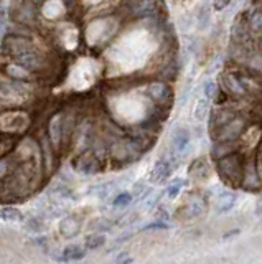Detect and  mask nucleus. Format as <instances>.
Wrapping results in <instances>:
<instances>
[{
    "instance_id": "obj_1",
    "label": "nucleus",
    "mask_w": 262,
    "mask_h": 264,
    "mask_svg": "<svg viewBox=\"0 0 262 264\" xmlns=\"http://www.w3.org/2000/svg\"><path fill=\"white\" fill-rule=\"evenodd\" d=\"M246 159L247 157L242 150H234V152H231L216 160V172L220 173V177L224 184L233 188L241 187Z\"/></svg>"
},
{
    "instance_id": "obj_2",
    "label": "nucleus",
    "mask_w": 262,
    "mask_h": 264,
    "mask_svg": "<svg viewBox=\"0 0 262 264\" xmlns=\"http://www.w3.org/2000/svg\"><path fill=\"white\" fill-rule=\"evenodd\" d=\"M142 150H143V147L140 146V142L137 141L135 137L121 136L109 142L108 155H111L112 160H116L119 163H127V162H134L135 159H139Z\"/></svg>"
},
{
    "instance_id": "obj_3",
    "label": "nucleus",
    "mask_w": 262,
    "mask_h": 264,
    "mask_svg": "<svg viewBox=\"0 0 262 264\" xmlns=\"http://www.w3.org/2000/svg\"><path fill=\"white\" fill-rule=\"evenodd\" d=\"M251 122L244 114H236L231 121L226 124L220 125L218 129L209 130V136L213 141H226V142H238L241 134L247 127V124Z\"/></svg>"
},
{
    "instance_id": "obj_4",
    "label": "nucleus",
    "mask_w": 262,
    "mask_h": 264,
    "mask_svg": "<svg viewBox=\"0 0 262 264\" xmlns=\"http://www.w3.org/2000/svg\"><path fill=\"white\" fill-rule=\"evenodd\" d=\"M30 117L22 111L0 112V132L4 134H22L28 129Z\"/></svg>"
},
{
    "instance_id": "obj_5",
    "label": "nucleus",
    "mask_w": 262,
    "mask_h": 264,
    "mask_svg": "<svg viewBox=\"0 0 262 264\" xmlns=\"http://www.w3.org/2000/svg\"><path fill=\"white\" fill-rule=\"evenodd\" d=\"M220 84H221V91L226 93L231 99H234V101H244V99L251 98L247 94L246 87L242 86L241 79L238 78V74H236V71H233V70L224 71L221 74Z\"/></svg>"
},
{
    "instance_id": "obj_6",
    "label": "nucleus",
    "mask_w": 262,
    "mask_h": 264,
    "mask_svg": "<svg viewBox=\"0 0 262 264\" xmlns=\"http://www.w3.org/2000/svg\"><path fill=\"white\" fill-rule=\"evenodd\" d=\"M102 160L92 152L79 154L73 162V168L81 175H94L102 170Z\"/></svg>"
},
{
    "instance_id": "obj_7",
    "label": "nucleus",
    "mask_w": 262,
    "mask_h": 264,
    "mask_svg": "<svg viewBox=\"0 0 262 264\" xmlns=\"http://www.w3.org/2000/svg\"><path fill=\"white\" fill-rule=\"evenodd\" d=\"M33 87L35 86L32 81H18L0 76V93L7 94V96H28V94H32Z\"/></svg>"
},
{
    "instance_id": "obj_8",
    "label": "nucleus",
    "mask_w": 262,
    "mask_h": 264,
    "mask_svg": "<svg viewBox=\"0 0 262 264\" xmlns=\"http://www.w3.org/2000/svg\"><path fill=\"white\" fill-rule=\"evenodd\" d=\"M147 94L153 103H157L160 106H167L173 98L172 86L167 81H152V83H148Z\"/></svg>"
},
{
    "instance_id": "obj_9",
    "label": "nucleus",
    "mask_w": 262,
    "mask_h": 264,
    "mask_svg": "<svg viewBox=\"0 0 262 264\" xmlns=\"http://www.w3.org/2000/svg\"><path fill=\"white\" fill-rule=\"evenodd\" d=\"M129 12L135 18H148L157 17L160 9L157 0H132V4L129 5Z\"/></svg>"
},
{
    "instance_id": "obj_10",
    "label": "nucleus",
    "mask_w": 262,
    "mask_h": 264,
    "mask_svg": "<svg viewBox=\"0 0 262 264\" xmlns=\"http://www.w3.org/2000/svg\"><path fill=\"white\" fill-rule=\"evenodd\" d=\"M241 187L246 188L249 192H257L262 188V180L259 177V172L255 168V162L254 159H246V165H244V173H242V182Z\"/></svg>"
},
{
    "instance_id": "obj_11",
    "label": "nucleus",
    "mask_w": 262,
    "mask_h": 264,
    "mask_svg": "<svg viewBox=\"0 0 262 264\" xmlns=\"http://www.w3.org/2000/svg\"><path fill=\"white\" fill-rule=\"evenodd\" d=\"M4 76H7L10 79H18V81H33L35 73L32 70H28L27 66H23L22 63H17L12 60L4 66Z\"/></svg>"
},
{
    "instance_id": "obj_12",
    "label": "nucleus",
    "mask_w": 262,
    "mask_h": 264,
    "mask_svg": "<svg viewBox=\"0 0 262 264\" xmlns=\"http://www.w3.org/2000/svg\"><path fill=\"white\" fill-rule=\"evenodd\" d=\"M63 114H56L48 124V139L53 144V149H58L63 142Z\"/></svg>"
},
{
    "instance_id": "obj_13",
    "label": "nucleus",
    "mask_w": 262,
    "mask_h": 264,
    "mask_svg": "<svg viewBox=\"0 0 262 264\" xmlns=\"http://www.w3.org/2000/svg\"><path fill=\"white\" fill-rule=\"evenodd\" d=\"M81 231V219L78 216L74 215H70L61 219L60 223V233L63 238H66V240H71V238H74L76 235H79Z\"/></svg>"
},
{
    "instance_id": "obj_14",
    "label": "nucleus",
    "mask_w": 262,
    "mask_h": 264,
    "mask_svg": "<svg viewBox=\"0 0 262 264\" xmlns=\"http://www.w3.org/2000/svg\"><path fill=\"white\" fill-rule=\"evenodd\" d=\"M204 211H206V202H204L203 198H191L182 208L183 218H186V219L201 216Z\"/></svg>"
},
{
    "instance_id": "obj_15",
    "label": "nucleus",
    "mask_w": 262,
    "mask_h": 264,
    "mask_svg": "<svg viewBox=\"0 0 262 264\" xmlns=\"http://www.w3.org/2000/svg\"><path fill=\"white\" fill-rule=\"evenodd\" d=\"M172 170H173L172 163L168 162V160H165V159H160L153 165V168H152L150 180L153 182V184H162V182H165L168 177H170Z\"/></svg>"
},
{
    "instance_id": "obj_16",
    "label": "nucleus",
    "mask_w": 262,
    "mask_h": 264,
    "mask_svg": "<svg viewBox=\"0 0 262 264\" xmlns=\"http://www.w3.org/2000/svg\"><path fill=\"white\" fill-rule=\"evenodd\" d=\"M242 17H244L247 28L251 30L254 35H257L262 30V7H252L251 10H247L246 14H242Z\"/></svg>"
},
{
    "instance_id": "obj_17",
    "label": "nucleus",
    "mask_w": 262,
    "mask_h": 264,
    "mask_svg": "<svg viewBox=\"0 0 262 264\" xmlns=\"http://www.w3.org/2000/svg\"><path fill=\"white\" fill-rule=\"evenodd\" d=\"M40 150H41V160H43V163H45V170L51 172L53 165H55V155H53V144L49 142L48 134L41 137Z\"/></svg>"
},
{
    "instance_id": "obj_18",
    "label": "nucleus",
    "mask_w": 262,
    "mask_h": 264,
    "mask_svg": "<svg viewBox=\"0 0 262 264\" xmlns=\"http://www.w3.org/2000/svg\"><path fill=\"white\" fill-rule=\"evenodd\" d=\"M234 150H239V144L238 142H226V141H215V146L211 147V159L215 162L221 157L228 155Z\"/></svg>"
},
{
    "instance_id": "obj_19",
    "label": "nucleus",
    "mask_w": 262,
    "mask_h": 264,
    "mask_svg": "<svg viewBox=\"0 0 262 264\" xmlns=\"http://www.w3.org/2000/svg\"><path fill=\"white\" fill-rule=\"evenodd\" d=\"M190 144V130L185 127H178L177 130L173 132L172 136V146L177 152H182Z\"/></svg>"
},
{
    "instance_id": "obj_20",
    "label": "nucleus",
    "mask_w": 262,
    "mask_h": 264,
    "mask_svg": "<svg viewBox=\"0 0 262 264\" xmlns=\"http://www.w3.org/2000/svg\"><path fill=\"white\" fill-rule=\"evenodd\" d=\"M190 175L195 180H206L209 177V165L204 159H196L190 165Z\"/></svg>"
},
{
    "instance_id": "obj_21",
    "label": "nucleus",
    "mask_w": 262,
    "mask_h": 264,
    "mask_svg": "<svg viewBox=\"0 0 262 264\" xmlns=\"http://www.w3.org/2000/svg\"><path fill=\"white\" fill-rule=\"evenodd\" d=\"M208 114H209V99L208 98L198 99L195 108H193V119L198 122H203L208 117Z\"/></svg>"
},
{
    "instance_id": "obj_22",
    "label": "nucleus",
    "mask_w": 262,
    "mask_h": 264,
    "mask_svg": "<svg viewBox=\"0 0 262 264\" xmlns=\"http://www.w3.org/2000/svg\"><path fill=\"white\" fill-rule=\"evenodd\" d=\"M84 257V249L79 246V244H70L63 249V254H61V261H78Z\"/></svg>"
},
{
    "instance_id": "obj_23",
    "label": "nucleus",
    "mask_w": 262,
    "mask_h": 264,
    "mask_svg": "<svg viewBox=\"0 0 262 264\" xmlns=\"http://www.w3.org/2000/svg\"><path fill=\"white\" fill-rule=\"evenodd\" d=\"M17 165H18V162L15 160L14 155L2 157V159H0V180L14 172Z\"/></svg>"
},
{
    "instance_id": "obj_24",
    "label": "nucleus",
    "mask_w": 262,
    "mask_h": 264,
    "mask_svg": "<svg viewBox=\"0 0 262 264\" xmlns=\"http://www.w3.org/2000/svg\"><path fill=\"white\" fill-rule=\"evenodd\" d=\"M236 203V195L234 193H229V192H224L220 198H218V203H216V208L218 211H229L231 208L234 206Z\"/></svg>"
},
{
    "instance_id": "obj_25",
    "label": "nucleus",
    "mask_w": 262,
    "mask_h": 264,
    "mask_svg": "<svg viewBox=\"0 0 262 264\" xmlns=\"http://www.w3.org/2000/svg\"><path fill=\"white\" fill-rule=\"evenodd\" d=\"M0 219H4V222H7V223L20 222L22 213L17 208H14V206H2V208H0Z\"/></svg>"
},
{
    "instance_id": "obj_26",
    "label": "nucleus",
    "mask_w": 262,
    "mask_h": 264,
    "mask_svg": "<svg viewBox=\"0 0 262 264\" xmlns=\"http://www.w3.org/2000/svg\"><path fill=\"white\" fill-rule=\"evenodd\" d=\"M106 243V238L101 233H91L86 236V248L87 249H99Z\"/></svg>"
},
{
    "instance_id": "obj_27",
    "label": "nucleus",
    "mask_w": 262,
    "mask_h": 264,
    "mask_svg": "<svg viewBox=\"0 0 262 264\" xmlns=\"http://www.w3.org/2000/svg\"><path fill=\"white\" fill-rule=\"evenodd\" d=\"M35 15V9L32 4H22L20 7V22L22 23H30L33 20Z\"/></svg>"
},
{
    "instance_id": "obj_28",
    "label": "nucleus",
    "mask_w": 262,
    "mask_h": 264,
    "mask_svg": "<svg viewBox=\"0 0 262 264\" xmlns=\"http://www.w3.org/2000/svg\"><path fill=\"white\" fill-rule=\"evenodd\" d=\"M182 185H183V182L182 180H175L173 184L167 188V195H168V198H177L178 197V193L180 190H182Z\"/></svg>"
},
{
    "instance_id": "obj_29",
    "label": "nucleus",
    "mask_w": 262,
    "mask_h": 264,
    "mask_svg": "<svg viewBox=\"0 0 262 264\" xmlns=\"http://www.w3.org/2000/svg\"><path fill=\"white\" fill-rule=\"evenodd\" d=\"M130 202H132V195L130 193H119L114 198V206H119V208H122V206H127Z\"/></svg>"
},
{
    "instance_id": "obj_30",
    "label": "nucleus",
    "mask_w": 262,
    "mask_h": 264,
    "mask_svg": "<svg viewBox=\"0 0 262 264\" xmlns=\"http://www.w3.org/2000/svg\"><path fill=\"white\" fill-rule=\"evenodd\" d=\"M27 230L33 231V233H40V231L45 230V226H43V223L40 222L38 218H32L27 222Z\"/></svg>"
},
{
    "instance_id": "obj_31",
    "label": "nucleus",
    "mask_w": 262,
    "mask_h": 264,
    "mask_svg": "<svg viewBox=\"0 0 262 264\" xmlns=\"http://www.w3.org/2000/svg\"><path fill=\"white\" fill-rule=\"evenodd\" d=\"M218 86L216 83H213V81H208L206 84H204V94H206V98L208 99H215L216 98V94H218Z\"/></svg>"
},
{
    "instance_id": "obj_32",
    "label": "nucleus",
    "mask_w": 262,
    "mask_h": 264,
    "mask_svg": "<svg viewBox=\"0 0 262 264\" xmlns=\"http://www.w3.org/2000/svg\"><path fill=\"white\" fill-rule=\"evenodd\" d=\"M254 162H255V168H257V172H259V177L262 180V139L257 146V154H255Z\"/></svg>"
},
{
    "instance_id": "obj_33",
    "label": "nucleus",
    "mask_w": 262,
    "mask_h": 264,
    "mask_svg": "<svg viewBox=\"0 0 262 264\" xmlns=\"http://www.w3.org/2000/svg\"><path fill=\"white\" fill-rule=\"evenodd\" d=\"M229 4H231V0H213V7H215L216 10L226 9Z\"/></svg>"
},
{
    "instance_id": "obj_34",
    "label": "nucleus",
    "mask_w": 262,
    "mask_h": 264,
    "mask_svg": "<svg viewBox=\"0 0 262 264\" xmlns=\"http://www.w3.org/2000/svg\"><path fill=\"white\" fill-rule=\"evenodd\" d=\"M116 262H132V257H129L126 251H122V253L116 257Z\"/></svg>"
},
{
    "instance_id": "obj_35",
    "label": "nucleus",
    "mask_w": 262,
    "mask_h": 264,
    "mask_svg": "<svg viewBox=\"0 0 262 264\" xmlns=\"http://www.w3.org/2000/svg\"><path fill=\"white\" fill-rule=\"evenodd\" d=\"M152 228H167V225L165 223H152V225H148V226H145V230H152Z\"/></svg>"
},
{
    "instance_id": "obj_36",
    "label": "nucleus",
    "mask_w": 262,
    "mask_h": 264,
    "mask_svg": "<svg viewBox=\"0 0 262 264\" xmlns=\"http://www.w3.org/2000/svg\"><path fill=\"white\" fill-rule=\"evenodd\" d=\"M38 2H41V0H38Z\"/></svg>"
}]
</instances>
